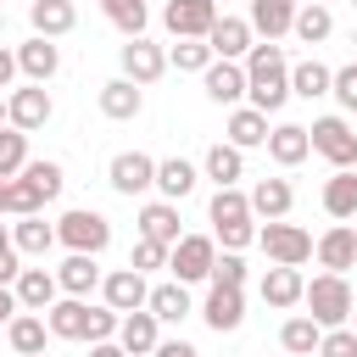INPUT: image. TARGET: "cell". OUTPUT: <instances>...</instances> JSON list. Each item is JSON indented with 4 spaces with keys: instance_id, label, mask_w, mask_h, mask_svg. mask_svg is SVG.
Returning <instances> with one entry per match:
<instances>
[{
    "instance_id": "277c9868",
    "label": "cell",
    "mask_w": 357,
    "mask_h": 357,
    "mask_svg": "<svg viewBox=\"0 0 357 357\" xmlns=\"http://www.w3.org/2000/svg\"><path fill=\"white\" fill-rule=\"evenodd\" d=\"M257 240H262V251H268L273 268H301V262L312 257V245H318L301 223H284V218H279V223H262Z\"/></svg>"
},
{
    "instance_id": "ee69618b",
    "label": "cell",
    "mask_w": 357,
    "mask_h": 357,
    "mask_svg": "<svg viewBox=\"0 0 357 357\" xmlns=\"http://www.w3.org/2000/svg\"><path fill=\"white\" fill-rule=\"evenodd\" d=\"M39 212H45V195L17 173V178H11V218H39Z\"/></svg>"
},
{
    "instance_id": "d6986e66",
    "label": "cell",
    "mask_w": 357,
    "mask_h": 357,
    "mask_svg": "<svg viewBox=\"0 0 357 357\" xmlns=\"http://www.w3.org/2000/svg\"><path fill=\"white\" fill-rule=\"evenodd\" d=\"M145 112V89L134 84V78H112V84H100V117H112V123H134Z\"/></svg>"
},
{
    "instance_id": "ab89813d",
    "label": "cell",
    "mask_w": 357,
    "mask_h": 357,
    "mask_svg": "<svg viewBox=\"0 0 357 357\" xmlns=\"http://www.w3.org/2000/svg\"><path fill=\"white\" fill-rule=\"evenodd\" d=\"M218 56H212V45L206 39H178L173 50H167V67H178V73H206Z\"/></svg>"
},
{
    "instance_id": "94428289",
    "label": "cell",
    "mask_w": 357,
    "mask_h": 357,
    "mask_svg": "<svg viewBox=\"0 0 357 357\" xmlns=\"http://www.w3.org/2000/svg\"><path fill=\"white\" fill-rule=\"evenodd\" d=\"M301 6H324V0H301Z\"/></svg>"
},
{
    "instance_id": "816d5d0a",
    "label": "cell",
    "mask_w": 357,
    "mask_h": 357,
    "mask_svg": "<svg viewBox=\"0 0 357 357\" xmlns=\"http://www.w3.org/2000/svg\"><path fill=\"white\" fill-rule=\"evenodd\" d=\"M151 357H201V351H195L190 340H162V346H156Z\"/></svg>"
},
{
    "instance_id": "74e56055",
    "label": "cell",
    "mask_w": 357,
    "mask_h": 357,
    "mask_svg": "<svg viewBox=\"0 0 357 357\" xmlns=\"http://www.w3.org/2000/svg\"><path fill=\"white\" fill-rule=\"evenodd\" d=\"M100 11H106V22H112L123 39H139V33H145V22H151L145 0H100Z\"/></svg>"
},
{
    "instance_id": "ffe728a7",
    "label": "cell",
    "mask_w": 357,
    "mask_h": 357,
    "mask_svg": "<svg viewBox=\"0 0 357 357\" xmlns=\"http://www.w3.org/2000/svg\"><path fill=\"white\" fill-rule=\"evenodd\" d=\"M56 67H61V50H56V39H28V45H17V73L28 78V84H50L56 78Z\"/></svg>"
},
{
    "instance_id": "484cf974",
    "label": "cell",
    "mask_w": 357,
    "mask_h": 357,
    "mask_svg": "<svg viewBox=\"0 0 357 357\" xmlns=\"http://www.w3.org/2000/svg\"><path fill=\"white\" fill-rule=\"evenodd\" d=\"M268 156H273L279 167H296V162L312 156V134H307L301 123H279V128L268 134Z\"/></svg>"
},
{
    "instance_id": "e0dca14e",
    "label": "cell",
    "mask_w": 357,
    "mask_h": 357,
    "mask_svg": "<svg viewBox=\"0 0 357 357\" xmlns=\"http://www.w3.org/2000/svg\"><path fill=\"white\" fill-rule=\"evenodd\" d=\"M296 11H301V0H251V33H262L268 45H279L290 28H296Z\"/></svg>"
},
{
    "instance_id": "f907efd6",
    "label": "cell",
    "mask_w": 357,
    "mask_h": 357,
    "mask_svg": "<svg viewBox=\"0 0 357 357\" xmlns=\"http://www.w3.org/2000/svg\"><path fill=\"white\" fill-rule=\"evenodd\" d=\"M17 312H22V301H17V290H11V284H0V329H6V324H11Z\"/></svg>"
},
{
    "instance_id": "4dcf8cb0",
    "label": "cell",
    "mask_w": 357,
    "mask_h": 357,
    "mask_svg": "<svg viewBox=\"0 0 357 357\" xmlns=\"http://www.w3.org/2000/svg\"><path fill=\"white\" fill-rule=\"evenodd\" d=\"M201 173H206V178H212L218 190H229V184H240V178H245V151H234L229 139H218V145L206 151Z\"/></svg>"
},
{
    "instance_id": "1f68e13d",
    "label": "cell",
    "mask_w": 357,
    "mask_h": 357,
    "mask_svg": "<svg viewBox=\"0 0 357 357\" xmlns=\"http://www.w3.org/2000/svg\"><path fill=\"white\" fill-rule=\"evenodd\" d=\"M329 89H335V67H324L318 56H307V61H296V67H290V95L318 100V95H329Z\"/></svg>"
},
{
    "instance_id": "603a6c76",
    "label": "cell",
    "mask_w": 357,
    "mask_h": 357,
    "mask_svg": "<svg viewBox=\"0 0 357 357\" xmlns=\"http://www.w3.org/2000/svg\"><path fill=\"white\" fill-rule=\"evenodd\" d=\"M28 22H33L39 39H61V33L78 28V6L73 0H33L28 6Z\"/></svg>"
},
{
    "instance_id": "6f0895ef",
    "label": "cell",
    "mask_w": 357,
    "mask_h": 357,
    "mask_svg": "<svg viewBox=\"0 0 357 357\" xmlns=\"http://www.w3.org/2000/svg\"><path fill=\"white\" fill-rule=\"evenodd\" d=\"M0 245H11V229H6V223H0Z\"/></svg>"
},
{
    "instance_id": "5bb4252c",
    "label": "cell",
    "mask_w": 357,
    "mask_h": 357,
    "mask_svg": "<svg viewBox=\"0 0 357 357\" xmlns=\"http://www.w3.org/2000/svg\"><path fill=\"white\" fill-rule=\"evenodd\" d=\"M11 290H17V301H22V312H50V307L61 301V284H56V268H22Z\"/></svg>"
},
{
    "instance_id": "ba28073f",
    "label": "cell",
    "mask_w": 357,
    "mask_h": 357,
    "mask_svg": "<svg viewBox=\"0 0 357 357\" xmlns=\"http://www.w3.org/2000/svg\"><path fill=\"white\" fill-rule=\"evenodd\" d=\"M117 61H123V78H134L139 89H145V84H156V78L167 73V50H162L156 39H145V33H139V39H128V45L117 50Z\"/></svg>"
},
{
    "instance_id": "6125c7cd",
    "label": "cell",
    "mask_w": 357,
    "mask_h": 357,
    "mask_svg": "<svg viewBox=\"0 0 357 357\" xmlns=\"http://www.w3.org/2000/svg\"><path fill=\"white\" fill-rule=\"evenodd\" d=\"M39 357H50V351H39Z\"/></svg>"
},
{
    "instance_id": "be15d7a7",
    "label": "cell",
    "mask_w": 357,
    "mask_h": 357,
    "mask_svg": "<svg viewBox=\"0 0 357 357\" xmlns=\"http://www.w3.org/2000/svg\"><path fill=\"white\" fill-rule=\"evenodd\" d=\"M351 45H357V33H351Z\"/></svg>"
},
{
    "instance_id": "6da1fadb",
    "label": "cell",
    "mask_w": 357,
    "mask_h": 357,
    "mask_svg": "<svg viewBox=\"0 0 357 357\" xmlns=\"http://www.w3.org/2000/svg\"><path fill=\"white\" fill-rule=\"evenodd\" d=\"M245 95H251V106L268 117V112H279L284 100H290V61H284V50L279 45H251V56H245Z\"/></svg>"
},
{
    "instance_id": "836d02e7",
    "label": "cell",
    "mask_w": 357,
    "mask_h": 357,
    "mask_svg": "<svg viewBox=\"0 0 357 357\" xmlns=\"http://www.w3.org/2000/svg\"><path fill=\"white\" fill-rule=\"evenodd\" d=\"M11 245H17L22 257H45V251L56 245V223H45V212H39V218H17V223H11Z\"/></svg>"
},
{
    "instance_id": "d590c367",
    "label": "cell",
    "mask_w": 357,
    "mask_h": 357,
    "mask_svg": "<svg viewBox=\"0 0 357 357\" xmlns=\"http://www.w3.org/2000/svg\"><path fill=\"white\" fill-rule=\"evenodd\" d=\"M324 212H329V218H340V223H346V218H357V173H351V167H340V173L324 184Z\"/></svg>"
},
{
    "instance_id": "cb8c5ba5",
    "label": "cell",
    "mask_w": 357,
    "mask_h": 357,
    "mask_svg": "<svg viewBox=\"0 0 357 357\" xmlns=\"http://www.w3.org/2000/svg\"><path fill=\"white\" fill-rule=\"evenodd\" d=\"M100 279H106V273H100V262H95V257H84V251H67V262L56 268L61 296H78V301H84V296H89Z\"/></svg>"
},
{
    "instance_id": "83f0119b",
    "label": "cell",
    "mask_w": 357,
    "mask_h": 357,
    "mask_svg": "<svg viewBox=\"0 0 357 357\" xmlns=\"http://www.w3.org/2000/svg\"><path fill=\"white\" fill-rule=\"evenodd\" d=\"M151 312H156V324H184L190 312H195V301H190V284H178V279H167V284H151V301H145Z\"/></svg>"
},
{
    "instance_id": "9f6ffc18",
    "label": "cell",
    "mask_w": 357,
    "mask_h": 357,
    "mask_svg": "<svg viewBox=\"0 0 357 357\" xmlns=\"http://www.w3.org/2000/svg\"><path fill=\"white\" fill-rule=\"evenodd\" d=\"M6 117H11V106H6V95H0V128H6Z\"/></svg>"
},
{
    "instance_id": "7dc6e473",
    "label": "cell",
    "mask_w": 357,
    "mask_h": 357,
    "mask_svg": "<svg viewBox=\"0 0 357 357\" xmlns=\"http://www.w3.org/2000/svg\"><path fill=\"white\" fill-rule=\"evenodd\" d=\"M346 112H357V61H346V67H335V89H329Z\"/></svg>"
},
{
    "instance_id": "03108f58",
    "label": "cell",
    "mask_w": 357,
    "mask_h": 357,
    "mask_svg": "<svg viewBox=\"0 0 357 357\" xmlns=\"http://www.w3.org/2000/svg\"><path fill=\"white\" fill-rule=\"evenodd\" d=\"M351 6H357V0H351Z\"/></svg>"
},
{
    "instance_id": "f6af8a7d",
    "label": "cell",
    "mask_w": 357,
    "mask_h": 357,
    "mask_svg": "<svg viewBox=\"0 0 357 357\" xmlns=\"http://www.w3.org/2000/svg\"><path fill=\"white\" fill-rule=\"evenodd\" d=\"M318 357H357V335L340 324V329H324V340H318Z\"/></svg>"
},
{
    "instance_id": "d6a6232c",
    "label": "cell",
    "mask_w": 357,
    "mask_h": 357,
    "mask_svg": "<svg viewBox=\"0 0 357 357\" xmlns=\"http://www.w3.org/2000/svg\"><path fill=\"white\" fill-rule=\"evenodd\" d=\"M195 178H201V173H195V162H184V156L156 162V190H162V201H173V206L195 190Z\"/></svg>"
},
{
    "instance_id": "4fadbf2b",
    "label": "cell",
    "mask_w": 357,
    "mask_h": 357,
    "mask_svg": "<svg viewBox=\"0 0 357 357\" xmlns=\"http://www.w3.org/2000/svg\"><path fill=\"white\" fill-rule=\"evenodd\" d=\"M201 84H206V100L212 106H240L245 100V61H212L206 73H201Z\"/></svg>"
},
{
    "instance_id": "ac0fdd59",
    "label": "cell",
    "mask_w": 357,
    "mask_h": 357,
    "mask_svg": "<svg viewBox=\"0 0 357 357\" xmlns=\"http://www.w3.org/2000/svg\"><path fill=\"white\" fill-rule=\"evenodd\" d=\"M251 39H257V33H251L245 17H218L212 33H206V45H212L218 61H245V56H251Z\"/></svg>"
},
{
    "instance_id": "f35d334b",
    "label": "cell",
    "mask_w": 357,
    "mask_h": 357,
    "mask_svg": "<svg viewBox=\"0 0 357 357\" xmlns=\"http://www.w3.org/2000/svg\"><path fill=\"white\" fill-rule=\"evenodd\" d=\"M301 45H324L329 33H335V17H329V6H301L296 11V28H290Z\"/></svg>"
},
{
    "instance_id": "681fc988",
    "label": "cell",
    "mask_w": 357,
    "mask_h": 357,
    "mask_svg": "<svg viewBox=\"0 0 357 357\" xmlns=\"http://www.w3.org/2000/svg\"><path fill=\"white\" fill-rule=\"evenodd\" d=\"M17 273H22V251L0 245V284H17Z\"/></svg>"
},
{
    "instance_id": "9c48e42d",
    "label": "cell",
    "mask_w": 357,
    "mask_h": 357,
    "mask_svg": "<svg viewBox=\"0 0 357 357\" xmlns=\"http://www.w3.org/2000/svg\"><path fill=\"white\" fill-rule=\"evenodd\" d=\"M106 178H112V190H117V195H128V201H134V195H145V190L156 184V162H151L145 151H117V156H112V167H106Z\"/></svg>"
},
{
    "instance_id": "2e32d148",
    "label": "cell",
    "mask_w": 357,
    "mask_h": 357,
    "mask_svg": "<svg viewBox=\"0 0 357 357\" xmlns=\"http://www.w3.org/2000/svg\"><path fill=\"white\" fill-rule=\"evenodd\" d=\"M312 257L324 262V273H346V268H357V229H351V223L324 229L318 245H312Z\"/></svg>"
},
{
    "instance_id": "8fae6325",
    "label": "cell",
    "mask_w": 357,
    "mask_h": 357,
    "mask_svg": "<svg viewBox=\"0 0 357 357\" xmlns=\"http://www.w3.org/2000/svg\"><path fill=\"white\" fill-rule=\"evenodd\" d=\"M201 318L212 335H234L245 324V290H229V284H212L206 301H201Z\"/></svg>"
},
{
    "instance_id": "8d00e7d4",
    "label": "cell",
    "mask_w": 357,
    "mask_h": 357,
    "mask_svg": "<svg viewBox=\"0 0 357 357\" xmlns=\"http://www.w3.org/2000/svg\"><path fill=\"white\" fill-rule=\"evenodd\" d=\"M206 218H212V229H229V223H251V195H240V184H229V190H218V195H212Z\"/></svg>"
},
{
    "instance_id": "11a10c76",
    "label": "cell",
    "mask_w": 357,
    "mask_h": 357,
    "mask_svg": "<svg viewBox=\"0 0 357 357\" xmlns=\"http://www.w3.org/2000/svg\"><path fill=\"white\" fill-rule=\"evenodd\" d=\"M0 218H11V178H0Z\"/></svg>"
},
{
    "instance_id": "680465c9",
    "label": "cell",
    "mask_w": 357,
    "mask_h": 357,
    "mask_svg": "<svg viewBox=\"0 0 357 357\" xmlns=\"http://www.w3.org/2000/svg\"><path fill=\"white\" fill-rule=\"evenodd\" d=\"M346 329H351V335H357V307H351V318H346Z\"/></svg>"
},
{
    "instance_id": "7bdbcfd3",
    "label": "cell",
    "mask_w": 357,
    "mask_h": 357,
    "mask_svg": "<svg viewBox=\"0 0 357 357\" xmlns=\"http://www.w3.org/2000/svg\"><path fill=\"white\" fill-rule=\"evenodd\" d=\"M206 284L245 290V257H240V251H218V262H212V279H206Z\"/></svg>"
},
{
    "instance_id": "52a82bcc",
    "label": "cell",
    "mask_w": 357,
    "mask_h": 357,
    "mask_svg": "<svg viewBox=\"0 0 357 357\" xmlns=\"http://www.w3.org/2000/svg\"><path fill=\"white\" fill-rule=\"evenodd\" d=\"M162 22H167L173 39H206L212 22H218V0H167Z\"/></svg>"
},
{
    "instance_id": "c3c4849f",
    "label": "cell",
    "mask_w": 357,
    "mask_h": 357,
    "mask_svg": "<svg viewBox=\"0 0 357 357\" xmlns=\"http://www.w3.org/2000/svg\"><path fill=\"white\" fill-rule=\"evenodd\" d=\"M212 240H218L223 251H245V245L257 240V223H229V229H212Z\"/></svg>"
},
{
    "instance_id": "f1b7e54d",
    "label": "cell",
    "mask_w": 357,
    "mask_h": 357,
    "mask_svg": "<svg viewBox=\"0 0 357 357\" xmlns=\"http://www.w3.org/2000/svg\"><path fill=\"white\" fill-rule=\"evenodd\" d=\"M45 335H50L45 312H17V318L6 324V346H11L17 357H39V351H45Z\"/></svg>"
},
{
    "instance_id": "7402d4cb",
    "label": "cell",
    "mask_w": 357,
    "mask_h": 357,
    "mask_svg": "<svg viewBox=\"0 0 357 357\" xmlns=\"http://www.w3.org/2000/svg\"><path fill=\"white\" fill-rule=\"evenodd\" d=\"M290 206H296L290 178H257V184H251V218L279 223V218H290Z\"/></svg>"
},
{
    "instance_id": "30bf717a",
    "label": "cell",
    "mask_w": 357,
    "mask_h": 357,
    "mask_svg": "<svg viewBox=\"0 0 357 357\" xmlns=\"http://www.w3.org/2000/svg\"><path fill=\"white\" fill-rule=\"evenodd\" d=\"M100 301H106L112 312H139V307L151 301V284H145V273H134V268H112V273L100 279Z\"/></svg>"
},
{
    "instance_id": "bcb514c9",
    "label": "cell",
    "mask_w": 357,
    "mask_h": 357,
    "mask_svg": "<svg viewBox=\"0 0 357 357\" xmlns=\"http://www.w3.org/2000/svg\"><path fill=\"white\" fill-rule=\"evenodd\" d=\"M128 268H134V273L167 268V245H156V240H139V245H134V257H128Z\"/></svg>"
},
{
    "instance_id": "f546056e",
    "label": "cell",
    "mask_w": 357,
    "mask_h": 357,
    "mask_svg": "<svg viewBox=\"0 0 357 357\" xmlns=\"http://www.w3.org/2000/svg\"><path fill=\"white\" fill-rule=\"evenodd\" d=\"M223 134H229V145H234V151H251V145H268V134H273V128H268V117H262L257 106H234Z\"/></svg>"
},
{
    "instance_id": "5b68a950",
    "label": "cell",
    "mask_w": 357,
    "mask_h": 357,
    "mask_svg": "<svg viewBox=\"0 0 357 357\" xmlns=\"http://www.w3.org/2000/svg\"><path fill=\"white\" fill-rule=\"evenodd\" d=\"M212 262H218V240H212V234H184V240L167 251V273H173L178 284L212 279Z\"/></svg>"
},
{
    "instance_id": "8992f818",
    "label": "cell",
    "mask_w": 357,
    "mask_h": 357,
    "mask_svg": "<svg viewBox=\"0 0 357 357\" xmlns=\"http://www.w3.org/2000/svg\"><path fill=\"white\" fill-rule=\"evenodd\" d=\"M307 134H312V151H318L335 173H340V167H357V128H351L346 117H318Z\"/></svg>"
},
{
    "instance_id": "3957f363",
    "label": "cell",
    "mask_w": 357,
    "mask_h": 357,
    "mask_svg": "<svg viewBox=\"0 0 357 357\" xmlns=\"http://www.w3.org/2000/svg\"><path fill=\"white\" fill-rule=\"evenodd\" d=\"M56 245L84 251V257H100V251L112 245V218L95 212V206H73V212L56 218Z\"/></svg>"
},
{
    "instance_id": "e7e4bbea",
    "label": "cell",
    "mask_w": 357,
    "mask_h": 357,
    "mask_svg": "<svg viewBox=\"0 0 357 357\" xmlns=\"http://www.w3.org/2000/svg\"><path fill=\"white\" fill-rule=\"evenodd\" d=\"M28 6H33V0H28Z\"/></svg>"
},
{
    "instance_id": "e575fe53",
    "label": "cell",
    "mask_w": 357,
    "mask_h": 357,
    "mask_svg": "<svg viewBox=\"0 0 357 357\" xmlns=\"http://www.w3.org/2000/svg\"><path fill=\"white\" fill-rule=\"evenodd\" d=\"M318 340H324V329H318L307 312L284 318V329H279V346H284V357H312V351H318Z\"/></svg>"
},
{
    "instance_id": "9a60e30c",
    "label": "cell",
    "mask_w": 357,
    "mask_h": 357,
    "mask_svg": "<svg viewBox=\"0 0 357 357\" xmlns=\"http://www.w3.org/2000/svg\"><path fill=\"white\" fill-rule=\"evenodd\" d=\"M117 346H123L128 357H151V351L162 346V324H156V312H151V307L123 312V324H117Z\"/></svg>"
},
{
    "instance_id": "4316f807",
    "label": "cell",
    "mask_w": 357,
    "mask_h": 357,
    "mask_svg": "<svg viewBox=\"0 0 357 357\" xmlns=\"http://www.w3.org/2000/svg\"><path fill=\"white\" fill-rule=\"evenodd\" d=\"M301 296H307V279H301V268H268L262 273V301L268 307H301Z\"/></svg>"
},
{
    "instance_id": "d4e9b609",
    "label": "cell",
    "mask_w": 357,
    "mask_h": 357,
    "mask_svg": "<svg viewBox=\"0 0 357 357\" xmlns=\"http://www.w3.org/2000/svg\"><path fill=\"white\" fill-rule=\"evenodd\" d=\"M45 324H50V335H56V340H89V301L61 296V301L45 312Z\"/></svg>"
},
{
    "instance_id": "44dd1931",
    "label": "cell",
    "mask_w": 357,
    "mask_h": 357,
    "mask_svg": "<svg viewBox=\"0 0 357 357\" xmlns=\"http://www.w3.org/2000/svg\"><path fill=\"white\" fill-rule=\"evenodd\" d=\"M139 240H156V245H178L184 240V229H178V206L173 201H145L139 206Z\"/></svg>"
},
{
    "instance_id": "7c38bea8",
    "label": "cell",
    "mask_w": 357,
    "mask_h": 357,
    "mask_svg": "<svg viewBox=\"0 0 357 357\" xmlns=\"http://www.w3.org/2000/svg\"><path fill=\"white\" fill-rule=\"evenodd\" d=\"M6 106H11V117H6V123H11V128H22V134L45 128V123H50V112H56V106H50V95H45V84H22V89H11V95H6Z\"/></svg>"
},
{
    "instance_id": "91938a15",
    "label": "cell",
    "mask_w": 357,
    "mask_h": 357,
    "mask_svg": "<svg viewBox=\"0 0 357 357\" xmlns=\"http://www.w3.org/2000/svg\"><path fill=\"white\" fill-rule=\"evenodd\" d=\"M0 28H6V6H0Z\"/></svg>"
},
{
    "instance_id": "db71d44e",
    "label": "cell",
    "mask_w": 357,
    "mask_h": 357,
    "mask_svg": "<svg viewBox=\"0 0 357 357\" xmlns=\"http://www.w3.org/2000/svg\"><path fill=\"white\" fill-rule=\"evenodd\" d=\"M89 357H128V351H123L117 340H95V346H89Z\"/></svg>"
},
{
    "instance_id": "b9f144b4",
    "label": "cell",
    "mask_w": 357,
    "mask_h": 357,
    "mask_svg": "<svg viewBox=\"0 0 357 357\" xmlns=\"http://www.w3.org/2000/svg\"><path fill=\"white\" fill-rule=\"evenodd\" d=\"M22 178H28L45 201H56V195H61V184H67V167H61V162H28V167H22Z\"/></svg>"
},
{
    "instance_id": "f5cc1de1",
    "label": "cell",
    "mask_w": 357,
    "mask_h": 357,
    "mask_svg": "<svg viewBox=\"0 0 357 357\" xmlns=\"http://www.w3.org/2000/svg\"><path fill=\"white\" fill-rule=\"evenodd\" d=\"M11 78H17V50L0 45V89H11Z\"/></svg>"
},
{
    "instance_id": "60d3db41",
    "label": "cell",
    "mask_w": 357,
    "mask_h": 357,
    "mask_svg": "<svg viewBox=\"0 0 357 357\" xmlns=\"http://www.w3.org/2000/svg\"><path fill=\"white\" fill-rule=\"evenodd\" d=\"M22 167H28V134L6 123L0 128V178H17Z\"/></svg>"
},
{
    "instance_id": "7a4b0ae2",
    "label": "cell",
    "mask_w": 357,
    "mask_h": 357,
    "mask_svg": "<svg viewBox=\"0 0 357 357\" xmlns=\"http://www.w3.org/2000/svg\"><path fill=\"white\" fill-rule=\"evenodd\" d=\"M301 307H307V318H312L318 329H340V324L351 318L357 296H351L346 273H318V279H307V296H301Z\"/></svg>"
}]
</instances>
